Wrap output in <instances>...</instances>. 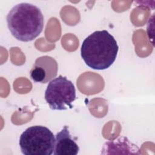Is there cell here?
Instances as JSON below:
<instances>
[{"label": "cell", "mask_w": 155, "mask_h": 155, "mask_svg": "<svg viewBox=\"0 0 155 155\" xmlns=\"http://www.w3.org/2000/svg\"><path fill=\"white\" fill-rule=\"evenodd\" d=\"M118 50L119 46L113 35L105 30H97L84 40L81 55L88 67L103 70L114 63Z\"/></svg>", "instance_id": "cell-1"}, {"label": "cell", "mask_w": 155, "mask_h": 155, "mask_svg": "<svg viewBox=\"0 0 155 155\" xmlns=\"http://www.w3.org/2000/svg\"><path fill=\"white\" fill-rule=\"evenodd\" d=\"M9 31L17 40L22 42L33 41L42 32L44 16L36 5L22 2L15 5L7 15Z\"/></svg>", "instance_id": "cell-2"}, {"label": "cell", "mask_w": 155, "mask_h": 155, "mask_svg": "<svg viewBox=\"0 0 155 155\" xmlns=\"http://www.w3.org/2000/svg\"><path fill=\"white\" fill-rule=\"evenodd\" d=\"M55 140L53 133L47 127L35 125L27 128L21 134L19 145L25 155H51Z\"/></svg>", "instance_id": "cell-3"}, {"label": "cell", "mask_w": 155, "mask_h": 155, "mask_svg": "<svg viewBox=\"0 0 155 155\" xmlns=\"http://www.w3.org/2000/svg\"><path fill=\"white\" fill-rule=\"evenodd\" d=\"M45 99L54 110H65L72 108L76 99V89L73 82L59 75L49 82L45 92Z\"/></svg>", "instance_id": "cell-4"}, {"label": "cell", "mask_w": 155, "mask_h": 155, "mask_svg": "<svg viewBox=\"0 0 155 155\" xmlns=\"http://www.w3.org/2000/svg\"><path fill=\"white\" fill-rule=\"evenodd\" d=\"M58 70L56 61L51 56L38 58L30 71L31 79L35 82L45 84L56 78Z\"/></svg>", "instance_id": "cell-5"}, {"label": "cell", "mask_w": 155, "mask_h": 155, "mask_svg": "<svg viewBox=\"0 0 155 155\" xmlns=\"http://www.w3.org/2000/svg\"><path fill=\"white\" fill-rule=\"evenodd\" d=\"M55 139L54 155H76L79 153V146L72 139L67 125L56 134Z\"/></svg>", "instance_id": "cell-6"}, {"label": "cell", "mask_w": 155, "mask_h": 155, "mask_svg": "<svg viewBox=\"0 0 155 155\" xmlns=\"http://www.w3.org/2000/svg\"><path fill=\"white\" fill-rule=\"evenodd\" d=\"M102 150L110 151L108 154H110L112 151L124 150L126 154H134L133 151L139 150V148L136 146L126 137H120L114 140H110L105 143L102 148Z\"/></svg>", "instance_id": "cell-7"}]
</instances>
